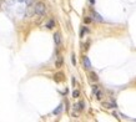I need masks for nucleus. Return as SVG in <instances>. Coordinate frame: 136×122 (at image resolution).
<instances>
[{
  "label": "nucleus",
  "mask_w": 136,
  "mask_h": 122,
  "mask_svg": "<svg viewBox=\"0 0 136 122\" xmlns=\"http://www.w3.org/2000/svg\"><path fill=\"white\" fill-rule=\"evenodd\" d=\"M62 77H64V75H62L61 72H59V74H56V75L54 76V80L59 82V81H61V80H62Z\"/></svg>",
  "instance_id": "nucleus-10"
},
{
  "label": "nucleus",
  "mask_w": 136,
  "mask_h": 122,
  "mask_svg": "<svg viewBox=\"0 0 136 122\" xmlns=\"http://www.w3.org/2000/svg\"><path fill=\"white\" fill-rule=\"evenodd\" d=\"M92 91L96 92V91H97V86H94V87H92Z\"/></svg>",
  "instance_id": "nucleus-16"
},
{
  "label": "nucleus",
  "mask_w": 136,
  "mask_h": 122,
  "mask_svg": "<svg viewBox=\"0 0 136 122\" xmlns=\"http://www.w3.org/2000/svg\"><path fill=\"white\" fill-rule=\"evenodd\" d=\"M54 26H55V20L54 19H50L48 23H46V25H45L46 29H53Z\"/></svg>",
  "instance_id": "nucleus-5"
},
{
  "label": "nucleus",
  "mask_w": 136,
  "mask_h": 122,
  "mask_svg": "<svg viewBox=\"0 0 136 122\" xmlns=\"http://www.w3.org/2000/svg\"><path fill=\"white\" fill-rule=\"evenodd\" d=\"M104 107H106V108H116L117 105L115 102H105V103H104Z\"/></svg>",
  "instance_id": "nucleus-6"
},
{
  "label": "nucleus",
  "mask_w": 136,
  "mask_h": 122,
  "mask_svg": "<svg viewBox=\"0 0 136 122\" xmlns=\"http://www.w3.org/2000/svg\"><path fill=\"white\" fill-rule=\"evenodd\" d=\"M54 41H55L56 46L61 45V34H60V32H55V34H54Z\"/></svg>",
  "instance_id": "nucleus-2"
},
{
  "label": "nucleus",
  "mask_w": 136,
  "mask_h": 122,
  "mask_svg": "<svg viewBox=\"0 0 136 122\" xmlns=\"http://www.w3.org/2000/svg\"><path fill=\"white\" fill-rule=\"evenodd\" d=\"M90 79H91L92 81H97V80H99V76H97V74H96V72L91 71V72H90Z\"/></svg>",
  "instance_id": "nucleus-8"
},
{
  "label": "nucleus",
  "mask_w": 136,
  "mask_h": 122,
  "mask_svg": "<svg viewBox=\"0 0 136 122\" xmlns=\"http://www.w3.org/2000/svg\"><path fill=\"white\" fill-rule=\"evenodd\" d=\"M71 57H72V64H74V65H75V64H76V60H75V55H72V56H71Z\"/></svg>",
  "instance_id": "nucleus-15"
},
{
  "label": "nucleus",
  "mask_w": 136,
  "mask_h": 122,
  "mask_svg": "<svg viewBox=\"0 0 136 122\" xmlns=\"http://www.w3.org/2000/svg\"><path fill=\"white\" fill-rule=\"evenodd\" d=\"M135 121H136V120H135Z\"/></svg>",
  "instance_id": "nucleus-18"
},
{
  "label": "nucleus",
  "mask_w": 136,
  "mask_h": 122,
  "mask_svg": "<svg viewBox=\"0 0 136 122\" xmlns=\"http://www.w3.org/2000/svg\"><path fill=\"white\" fill-rule=\"evenodd\" d=\"M96 96H97V100H101V97H102V94H101L100 91H96Z\"/></svg>",
  "instance_id": "nucleus-13"
},
{
  "label": "nucleus",
  "mask_w": 136,
  "mask_h": 122,
  "mask_svg": "<svg viewBox=\"0 0 136 122\" xmlns=\"http://www.w3.org/2000/svg\"><path fill=\"white\" fill-rule=\"evenodd\" d=\"M62 62H64V60H62L61 56H59L58 60H56V62H55V66H56V67H61V66H62Z\"/></svg>",
  "instance_id": "nucleus-9"
},
{
  "label": "nucleus",
  "mask_w": 136,
  "mask_h": 122,
  "mask_svg": "<svg viewBox=\"0 0 136 122\" xmlns=\"http://www.w3.org/2000/svg\"><path fill=\"white\" fill-rule=\"evenodd\" d=\"M82 62H84V67H85V69H87V70H90V69H91V64H90V60H89V57H87V56L84 57Z\"/></svg>",
  "instance_id": "nucleus-3"
},
{
  "label": "nucleus",
  "mask_w": 136,
  "mask_h": 122,
  "mask_svg": "<svg viewBox=\"0 0 136 122\" xmlns=\"http://www.w3.org/2000/svg\"><path fill=\"white\" fill-rule=\"evenodd\" d=\"M79 96H80V91H79V90H74V91H72V97L76 98V97H79Z\"/></svg>",
  "instance_id": "nucleus-12"
},
{
  "label": "nucleus",
  "mask_w": 136,
  "mask_h": 122,
  "mask_svg": "<svg viewBox=\"0 0 136 122\" xmlns=\"http://www.w3.org/2000/svg\"><path fill=\"white\" fill-rule=\"evenodd\" d=\"M90 3H91V4H94V3H95V0H90Z\"/></svg>",
  "instance_id": "nucleus-17"
},
{
  "label": "nucleus",
  "mask_w": 136,
  "mask_h": 122,
  "mask_svg": "<svg viewBox=\"0 0 136 122\" xmlns=\"http://www.w3.org/2000/svg\"><path fill=\"white\" fill-rule=\"evenodd\" d=\"M74 107H75V110H79V111H82V110H84V107H85V103H84L82 101H80V102H79L78 105H75Z\"/></svg>",
  "instance_id": "nucleus-7"
},
{
  "label": "nucleus",
  "mask_w": 136,
  "mask_h": 122,
  "mask_svg": "<svg viewBox=\"0 0 136 122\" xmlns=\"http://www.w3.org/2000/svg\"><path fill=\"white\" fill-rule=\"evenodd\" d=\"M85 23H86V24L91 23V19H90V18H86V19H85Z\"/></svg>",
  "instance_id": "nucleus-14"
},
{
  "label": "nucleus",
  "mask_w": 136,
  "mask_h": 122,
  "mask_svg": "<svg viewBox=\"0 0 136 122\" xmlns=\"http://www.w3.org/2000/svg\"><path fill=\"white\" fill-rule=\"evenodd\" d=\"M91 14H92V18L94 19H95L96 21H99V23H104V19L96 13V11H94V10H92V11H91Z\"/></svg>",
  "instance_id": "nucleus-4"
},
{
  "label": "nucleus",
  "mask_w": 136,
  "mask_h": 122,
  "mask_svg": "<svg viewBox=\"0 0 136 122\" xmlns=\"http://www.w3.org/2000/svg\"><path fill=\"white\" fill-rule=\"evenodd\" d=\"M45 11H46V6H45V4L44 3H38L35 6H34V13L36 14V15H44L45 14Z\"/></svg>",
  "instance_id": "nucleus-1"
},
{
  "label": "nucleus",
  "mask_w": 136,
  "mask_h": 122,
  "mask_svg": "<svg viewBox=\"0 0 136 122\" xmlns=\"http://www.w3.org/2000/svg\"><path fill=\"white\" fill-rule=\"evenodd\" d=\"M61 111H62V105H59V106H58V108H56V110H54V115H59V113L61 112Z\"/></svg>",
  "instance_id": "nucleus-11"
}]
</instances>
